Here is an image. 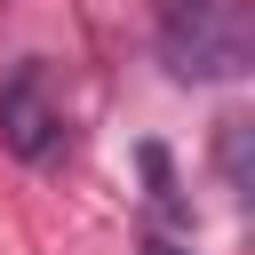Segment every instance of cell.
I'll use <instances>...</instances> for the list:
<instances>
[{"instance_id": "3957f363", "label": "cell", "mask_w": 255, "mask_h": 255, "mask_svg": "<svg viewBox=\"0 0 255 255\" xmlns=\"http://www.w3.org/2000/svg\"><path fill=\"white\" fill-rule=\"evenodd\" d=\"M223 183L231 199H247V120H223Z\"/></svg>"}, {"instance_id": "277c9868", "label": "cell", "mask_w": 255, "mask_h": 255, "mask_svg": "<svg viewBox=\"0 0 255 255\" xmlns=\"http://www.w3.org/2000/svg\"><path fill=\"white\" fill-rule=\"evenodd\" d=\"M143 255H191V247H175V239H151V247H143Z\"/></svg>"}, {"instance_id": "7a4b0ae2", "label": "cell", "mask_w": 255, "mask_h": 255, "mask_svg": "<svg viewBox=\"0 0 255 255\" xmlns=\"http://www.w3.org/2000/svg\"><path fill=\"white\" fill-rule=\"evenodd\" d=\"M0 143L16 159H56L64 151V104H56L40 56L8 64V80H0Z\"/></svg>"}, {"instance_id": "6da1fadb", "label": "cell", "mask_w": 255, "mask_h": 255, "mask_svg": "<svg viewBox=\"0 0 255 255\" xmlns=\"http://www.w3.org/2000/svg\"><path fill=\"white\" fill-rule=\"evenodd\" d=\"M247 48H255L247 0H175V16H167L175 80H231V72H247Z\"/></svg>"}]
</instances>
